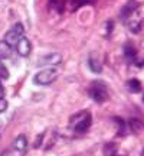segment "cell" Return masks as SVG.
I'll return each instance as SVG.
<instances>
[{
	"label": "cell",
	"mask_w": 144,
	"mask_h": 156,
	"mask_svg": "<svg viewBox=\"0 0 144 156\" xmlns=\"http://www.w3.org/2000/svg\"><path fill=\"white\" fill-rule=\"evenodd\" d=\"M124 55H125L127 59H131V61H133L134 58H135V55H137V51L134 49L133 45L127 44L125 46H124Z\"/></svg>",
	"instance_id": "cell-12"
},
{
	"label": "cell",
	"mask_w": 144,
	"mask_h": 156,
	"mask_svg": "<svg viewBox=\"0 0 144 156\" xmlns=\"http://www.w3.org/2000/svg\"><path fill=\"white\" fill-rule=\"evenodd\" d=\"M143 153H144V151H143Z\"/></svg>",
	"instance_id": "cell-22"
},
{
	"label": "cell",
	"mask_w": 144,
	"mask_h": 156,
	"mask_svg": "<svg viewBox=\"0 0 144 156\" xmlns=\"http://www.w3.org/2000/svg\"><path fill=\"white\" fill-rule=\"evenodd\" d=\"M56 77H58V74H56L55 69L46 68V69L39 71V73L35 75L33 81L36 84H39V85H49V84H52L53 81H55Z\"/></svg>",
	"instance_id": "cell-4"
},
{
	"label": "cell",
	"mask_w": 144,
	"mask_h": 156,
	"mask_svg": "<svg viewBox=\"0 0 144 156\" xmlns=\"http://www.w3.org/2000/svg\"><path fill=\"white\" fill-rule=\"evenodd\" d=\"M10 54H12V46H9L5 41H2V42H0V59L9 58Z\"/></svg>",
	"instance_id": "cell-11"
},
{
	"label": "cell",
	"mask_w": 144,
	"mask_h": 156,
	"mask_svg": "<svg viewBox=\"0 0 144 156\" xmlns=\"http://www.w3.org/2000/svg\"><path fill=\"white\" fill-rule=\"evenodd\" d=\"M143 100H144V98H143Z\"/></svg>",
	"instance_id": "cell-23"
},
{
	"label": "cell",
	"mask_w": 144,
	"mask_h": 156,
	"mask_svg": "<svg viewBox=\"0 0 144 156\" xmlns=\"http://www.w3.org/2000/svg\"><path fill=\"white\" fill-rule=\"evenodd\" d=\"M42 139H43V133L39 134V137L36 139V142H35V147H39V146H40V143H42Z\"/></svg>",
	"instance_id": "cell-19"
},
{
	"label": "cell",
	"mask_w": 144,
	"mask_h": 156,
	"mask_svg": "<svg viewBox=\"0 0 144 156\" xmlns=\"http://www.w3.org/2000/svg\"><path fill=\"white\" fill-rule=\"evenodd\" d=\"M89 68H91L94 73H101V65L97 59H92V58L89 59Z\"/></svg>",
	"instance_id": "cell-15"
},
{
	"label": "cell",
	"mask_w": 144,
	"mask_h": 156,
	"mask_svg": "<svg viewBox=\"0 0 144 156\" xmlns=\"http://www.w3.org/2000/svg\"><path fill=\"white\" fill-rule=\"evenodd\" d=\"M111 156H117V155H111Z\"/></svg>",
	"instance_id": "cell-21"
},
{
	"label": "cell",
	"mask_w": 144,
	"mask_h": 156,
	"mask_svg": "<svg viewBox=\"0 0 144 156\" xmlns=\"http://www.w3.org/2000/svg\"><path fill=\"white\" fill-rule=\"evenodd\" d=\"M61 61L62 56L59 54H56V52H52V54L42 56L40 61H39V65H58V64H61Z\"/></svg>",
	"instance_id": "cell-7"
},
{
	"label": "cell",
	"mask_w": 144,
	"mask_h": 156,
	"mask_svg": "<svg viewBox=\"0 0 144 156\" xmlns=\"http://www.w3.org/2000/svg\"><path fill=\"white\" fill-rule=\"evenodd\" d=\"M5 97V87L0 84V98H3Z\"/></svg>",
	"instance_id": "cell-20"
},
{
	"label": "cell",
	"mask_w": 144,
	"mask_h": 156,
	"mask_svg": "<svg viewBox=\"0 0 144 156\" xmlns=\"http://www.w3.org/2000/svg\"><path fill=\"white\" fill-rule=\"evenodd\" d=\"M7 108V101L5 98H0V113H3Z\"/></svg>",
	"instance_id": "cell-18"
},
{
	"label": "cell",
	"mask_w": 144,
	"mask_h": 156,
	"mask_svg": "<svg viewBox=\"0 0 144 156\" xmlns=\"http://www.w3.org/2000/svg\"><path fill=\"white\" fill-rule=\"evenodd\" d=\"M16 51L17 54L20 56H28L30 54V51H32V45H30V41L28 38H20L19 39V42L16 44Z\"/></svg>",
	"instance_id": "cell-6"
},
{
	"label": "cell",
	"mask_w": 144,
	"mask_h": 156,
	"mask_svg": "<svg viewBox=\"0 0 144 156\" xmlns=\"http://www.w3.org/2000/svg\"><path fill=\"white\" fill-rule=\"evenodd\" d=\"M23 35H25V28H23V25L22 23H16V25L6 34L5 42L9 45V46H16V44L19 42V39L23 38Z\"/></svg>",
	"instance_id": "cell-3"
},
{
	"label": "cell",
	"mask_w": 144,
	"mask_h": 156,
	"mask_svg": "<svg viewBox=\"0 0 144 156\" xmlns=\"http://www.w3.org/2000/svg\"><path fill=\"white\" fill-rule=\"evenodd\" d=\"M85 2H87V0H71V9L72 10H78Z\"/></svg>",
	"instance_id": "cell-16"
},
{
	"label": "cell",
	"mask_w": 144,
	"mask_h": 156,
	"mask_svg": "<svg viewBox=\"0 0 144 156\" xmlns=\"http://www.w3.org/2000/svg\"><path fill=\"white\" fill-rule=\"evenodd\" d=\"M127 85H128V90H130L131 93H139V91H141V83H140L139 80H135V78L130 80L127 83Z\"/></svg>",
	"instance_id": "cell-13"
},
{
	"label": "cell",
	"mask_w": 144,
	"mask_h": 156,
	"mask_svg": "<svg viewBox=\"0 0 144 156\" xmlns=\"http://www.w3.org/2000/svg\"><path fill=\"white\" fill-rule=\"evenodd\" d=\"M7 77H9V73H7V69H6L5 67H0V78L6 80Z\"/></svg>",
	"instance_id": "cell-17"
},
{
	"label": "cell",
	"mask_w": 144,
	"mask_h": 156,
	"mask_svg": "<svg viewBox=\"0 0 144 156\" xmlns=\"http://www.w3.org/2000/svg\"><path fill=\"white\" fill-rule=\"evenodd\" d=\"M71 126L74 127V130L77 133H85L87 130L91 126V122H92V117L88 112H81L75 114V116L71 117Z\"/></svg>",
	"instance_id": "cell-2"
},
{
	"label": "cell",
	"mask_w": 144,
	"mask_h": 156,
	"mask_svg": "<svg viewBox=\"0 0 144 156\" xmlns=\"http://www.w3.org/2000/svg\"><path fill=\"white\" fill-rule=\"evenodd\" d=\"M114 120H115V123H117V126H118V134L120 136H124L125 134V122L122 120L121 117H114Z\"/></svg>",
	"instance_id": "cell-14"
},
{
	"label": "cell",
	"mask_w": 144,
	"mask_h": 156,
	"mask_svg": "<svg viewBox=\"0 0 144 156\" xmlns=\"http://www.w3.org/2000/svg\"><path fill=\"white\" fill-rule=\"evenodd\" d=\"M88 94H89V97H91L95 103H98V104H102V103H105V101L110 98V94H108V91H107V85L102 83V81H98V80L91 83Z\"/></svg>",
	"instance_id": "cell-1"
},
{
	"label": "cell",
	"mask_w": 144,
	"mask_h": 156,
	"mask_svg": "<svg viewBox=\"0 0 144 156\" xmlns=\"http://www.w3.org/2000/svg\"><path fill=\"white\" fill-rule=\"evenodd\" d=\"M26 146H28V139H26V136H17L16 140H15V149L19 152H25L26 151Z\"/></svg>",
	"instance_id": "cell-10"
},
{
	"label": "cell",
	"mask_w": 144,
	"mask_h": 156,
	"mask_svg": "<svg viewBox=\"0 0 144 156\" xmlns=\"http://www.w3.org/2000/svg\"><path fill=\"white\" fill-rule=\"evenodd\" d=\"M127 20H128V28H130V30H131L133 34H137L140 30V28H141V20H143L141 16L139 15V10L135 12V13H133Z\"/></svg>",
	"instance_id": "cell-8"
},
{
	"label": "cell",
	"mask_w": 144,
	"mask_h": 156,
	"mask_svg": "<svg viewBox=\"0 0 144 156\" xmlns=\"http://www.w3.org/2000/svg\"><path fill=\"white\" fill-rule=\"evenodd\" d=\"M139 6H140L139 2H135V0H128L121 10V20H127L133 13H135V12L139 10Z\"/></svg>",
	"instance_id": "cell-5"
},
{
	"label": "cell",
	"mask_w": 144,
	"mask_h": 156,
	"mask_svg": "<svg viewBox=\"0 0 144 156\" xmlns=\"http://www.w3.org/2000/svg\"><path fill=\"white\" fill-rule=\"evenodd\" d=\"M128 127L133 130L134 133H140L141 130H144V122L140 119H130L128 120Z\"/></svg>",
	"instance_id": "cell-9"
}]
</instances>
